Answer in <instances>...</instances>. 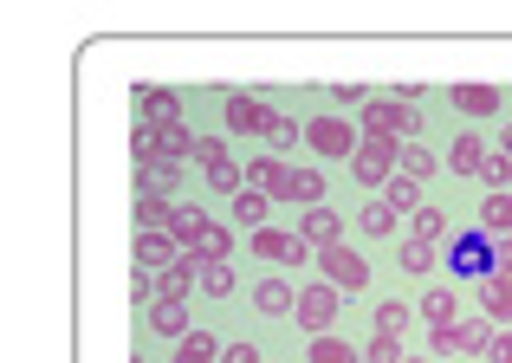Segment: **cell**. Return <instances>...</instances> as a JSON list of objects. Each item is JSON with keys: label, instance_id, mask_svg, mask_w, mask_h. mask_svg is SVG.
Segmentation results:
<instances>
[{"label": "cell", "instance_id": "obj_42", "mask_svg": "<svg viewBox=\"0 0 512 363\" xmlns=\"http://www.w3.org/2000/svg\"><path fill=\"white\" fill-rule=\"evenodd\" d=\"M221 363H266L253 344H221Z\"/></svg>", "mask_w": 512, "mask_h": 363}, {"label": "cell", "instance_id": "obj_6", "mask_svg": "<svg viewBox=\"0 0 512 363\" xmlns=\"http://www.w3.org/2000/svg\"><path fill=\"white\" fill-rule=\"evenodd\" d=\"M318 266H325V286H338V292H363V286H370V260H363L350 240L325 247V253H318Z\"/></svg>", "mask_w": 512, "mask_h": 363}, {"label": "cell", "instance_id": "obj_39", "mask_svg": "<svg viewBox=\"0 0 512 363\" xmlns=\"http://www.w3.org/2000/svg\"><path fill=\"white\" fill-rule=\"evenodd\" d=\"M208 188H214V195H227V201H234L240 188H247V176H240V163H221V169H208Z\"/></svg>", "mask_w": 512, "mask_h": 363}, {"label": "cell", "instance_id": "obj_32", "mask_svg": "<svg viewBox=\"0 0 512 363\" xmlns=\"http://www.w3.org/2000/svg\"><path fill=\"white\" fill-rule=\"evenodd\" d=\"M195 286H201V299H227V292H234V266H201L195 273Z\"/></svg>", "mask_w": 512, "mask_h": 363}, {"label": "cell", "instance_id": "obj_46", "mask_svg": "<svg viewBox=\"0 0 512 363\" xmlns=\"http://www.w3.org/2000/svg\"><path fill=\"white\" fill-rule=\"evenodd\" d=\"M402 363H428V357H402Z\"/></svg>", "mask_w": 512, "mask_h": 363}, {"label": "cell", "instance_id": "obj_14", "mask_svg": "<svg viewBox=\"0 0 512 363\" xmlns=\"http://www.w3.org/2000/svg\"><path fill=\"white\" fill-rule=\"evenodd\" d=\"M253 305H260L266 318H292V305H299V286H292V279H260V286H253Z\"/></svg>", "mask_w": 512, "mask_h": 363}, {"label": "cell", "instance_id": "obj_43", "mask_svg": "<svg viewBox=\"0 0 512 363\" xmlns=\"http://www.w3.org/2000/svg\"><path fill=\"white\" fill-rule=\"evenodd\" d=\"M487 363H512V331H493V344H487Z\"/></svg>", "mask_w": 512, "mask_h": 363}, {"label": "cell", "instance_id": "obj_33", "mask_svg": "<svg viewBox=\"0 0 512 363\" xmlns=\"http://www.w3.org/2000/svg\"><path fill=\"white\" fill-rule=\"evenodd\" d=\"M396 169H402V176H409V182H428V176H435L441 163H435V156L422 150V143H402V163H396Z\"/></svg>", "mask_w": 512, "mask_h": 363}, {"label": "cell", "instance_id": "obj_7", "mask_svg": "<svg viewBox=\"0 0 512 363\" xmlns=\"http://www.w3.org/2000/svg\"><path fill=\"white\" fill-rule=\"evenodd\" d=\"M273 201H299V208H318L325 201V176H318L312 163H279V176H273V188H266Z\"/></svg>", "mask_w": 512, "mask_h": 363}, {"label": "cell", "instance_id": "obj_45", "mask_svg": "<svg viewBox=\"0 0 512 363\" xmlns=\"http://www.w3.org/2000/svg\"><path fill=\"white\" fill-rule=\"evenodd\" d=\"M500 150H506V156H512V130H506V137H500Z\"/></svg>", "mask_w": 512, "mask_h": 363}, {"label": "cell", "instance_id": "obj_25", "mask_svg": "<svg viewBox=\"0 0 512 363\" xmlns=\"http://www.w3.org/2000/svg\"><path fill=\"white\" fill-rule=\"evenodd\" d=\"M441 234H448V214H441V208H428V201H422V208L409 214V240H422V247H435Z\"/></svg>", "mask_w": 512, "mask_h": 363}, {"label": "cell", "instance_id": "obj_38", "mask_svg": "<svg viewBox=\"0 0 512 363\" xmlns=\"http://www.w3.org/2000/svg\"><path fill=\"white\" fill-rule=\"evenodd\" d=\"M409 331V305H376V338H402Z\"/></svg>", "mask_w": 512, "mask_h": 363}, {"label": "cell", "instance_id": "obj_4", "mask_svg": "<svg viewBox=\"0 0 512 363\" xmlns=\"http://www.w3.org/2000/svg\"><path fill=\"white\" fill-rule=\"evenodd\" d=\"M253 260H266V266H312L318 253L305 247L299 234H286V227L266 221V227H253Z\"/></svg>", "mask_w": 512, "mask_h": 363}, {"label": "cell", "instance_id": "obj_10", "mask_svg": "<svg viewBox=\"0 0 512 363\" xmlns=\"http://www.w3.org/2000/svg\"><path fill=\"white\" fill-rule=\"evenodd\" d=\"M299 240H305L312 253L338 247V240H344V214H331L325 201H318V208H305V221H299Z\"/></svg>", "mask_w": 512, "mask_h": 363}, {"label": "cell", "instance_id": "obj_12", "mask_svg": "<svg viewBox=\"0 0 512 363\" xmlns=\"http://www.w3.org/2000/svg\"><path fill=\"white\" fill-rule=\"evenodd\" d=\"M182 260V247L163 234V227H150V234H137V273H163V266Z\"/></svg>", "mask_w": 512, "mask_h": 363}, {"label": "cell", "instance_id": "obj_40", "mask_svg": "<svg viewBox=\"0 0 512 363\" xmlns=\"http://www.w3.org/2000/svg\"><path fill=\"white\" fill-rule=\"evenodd\" d=\"M266 143H273V150H292V143H299V117L273 111V124H266Z\"/></svg>", "mask_w": 512, "mask_h": 363}, {"label": "cell", "instance_id": "obj_11", "mask_svg": "<svg viewBox=\"0 0 512 363\" xmlns=\"http://www.w3.org/2000/svg\"><path fill=\"white\" fill-rule=\"evenodd\" d=\"M201 227H208V214H201L195 201H175V208H169V227H163V234H169L175 247L188 253V260H195V247H201Z\"/></svg>", "mask_w": 512, "mask_h": 363}, {"label": "cell", "instance_id": "obj_27", "mask_svg": "<svg viewBox=\"0 0 512 363\" xmlns=\"http://www.w3.org/2000/svg\"><path fill=\"white\" fill-rule=\"evenodd\" d=\"M383 201H389L396 214H415V208H422V182H409V176L396 169V176L383 182Z\"/></svg>", "mask_w": 512, "mask_h": 363}, {"label": "cell", "instance_id": "obj_17", "mask_svg": "<svg viewBox=\"0 0 512 363\" xmlns=\"http://www.w3.org/2000/svg\"><path fill=\"white\" fill-rule=\"evenodd\" d=\"M480 163H487V137H480V130H461L454 150H448V169L454 176H480Z\"/></svg>", "mask_w": 512, "mask_h": 363}, {"label": "cell", "instance_id": "obj_28", "mask_svg": "<svg viewBox=\"0 0 512 363\" xmlns=\"http://www.w3.org/2000/svg\"><path fill=\"white\" fill-rule=\"evenodd\" d=\"M305 363H363V351L357 344H344V338H312V351H305Z\"/></svg>", "mask_w": 512, "mask_h": 363}, {"label": "cell", "instance_id": "obj_3", "mask_svg": "<svg viewBox=\"0 0 512 363\" xmlns=\"http://www.w3.org/2000/svg\"><path fill=\"white\" fill-rule=\"evenodd\" d=\"M338 299H344V292H338V286H325V279H318V286H305V292H299V305H292V325L312 331V338H325V331L338 325Z\"/></svg>", "mask_w": 512, "mask_h": 363}, {"label": "cell", "instance_id": "obj_9", "mask_svg": "<svg viewBox=\"0 0 512 363\" xmlns=\"http://www.w3.org/2000/svg\"><path fill=\"white\" fill-rule=\"evenodd\" d=\"M448 273L480 286V279L493 273V240L487 234H461V240H454V253H448Z\"/></svg>", "mask_w": 512, "mask_h": 363}, {"label": "cell", "instance_id": "obj_5", "mask_svg": "<svg viewBox=\"0 0 512 363\" xmlns=\"http://www.w3.org/2000/svg\"><path fill=\"white\" fill-rule=\"evenodd\" d=\"M396 163H402V143H389V137H363V143H357V156H350V176L370 182V188H383L389 176H396Z\"/></svg>", "mask_w": 512, "mask_h": 363}, {"label": "cell", "instance_id": "obj_2", "mask_svg": "<svg viewBox=\"0 0 512 363\" xmlns=\"http://www.w3.org/2000/svg\"><path fill=\"white\" fill-rule=\"evenodd\" d=\"M305 143H312L325 163H350L357 143H363V130L350 124V117H312V124H305Z\"/></svg>", "mask_w": 512, "mask_h": 363}, {"label": "cell", "instance_id": "obj_37", "mask_svg": "<svg viewBox=\"0 0 512 363\" xmlns=\"http://www.w3.org/2000/svg\"><path fill=\"white\" fill-rule=\"evenodd\" d=\"M240 176H247V188H273V176H279V156H253V163H240Z\"/></svg>", "mask_w": 512, "mask_h": 363}, {"label": "cell", "instance_id": "obj_1", "mask_svg": "<svg viewBox=\"0 0 512 363\" xmlns=\"http://www.w3.org/2000/svg\"><path fill=\"white\" fill-rule=\"evenodd\" d=\"M363 137H389V143H415V130H422V111L402 98H363V117H357Z\"/></svg>", "mask_w": 512, "mask_h": 363}, {"label": "cell", "instance_id": "obj_29", "mask_svg": "<svg viewBox=\"0 0 512 363\" xmlns=\"http://www.w3.org/2000/svg\"><path fill=\"white\" fill-rule=\"evenodd\" d=\"M396 266H402L409 279L435 273V247H422V240H409V234H402V247H396Z\"/></svg>", "mask_w": 512, "mask_h": 363}, {"label": "cell", "instance_id": "obj_41", "mask_svg": "<svg viewBox=\"0 0 512 363\" xmlns=\"http://www.w3.org/2000/svg\"><path fill=\"white\" fill-rule=\"evenodd\" d=\"M409 351H402V338H376L370 331V344H363V363H402Z\"/></svg>", "mask_w": 512, "mask_h": 363}, {"label": "cell", "instance_id": "obj_13", "mask_svg": "<svg viewBox=\"0 0 512 363\" xmlns=\"http://www.w3.org/2000/svg\"><path fill=\"white\" fill-rule=\"evenodd\" d=\"M175 104H182L175 91H163V85H143V91H137V124H143V130H163V124H175Z\"/></svg>", "mask_w": 512, "mask_h": 363}, {"label": "cell", "instance_id": "obj_30", "mask_svg": "<svg viewBox=\"0 0 512 363\" xmlns=\"http://www.w3.org/2000/svg\"><path fill=\"white\" fill-rule=\"evenodd\" d=\"M175 363H221V344H214L208 331H188V338L175 344Z\"/></svg>", "mask_w": 512, "mask_h": 363}, {"label": "cell", "instance_id": "obj_36", "mask_svg": "<svg viewBox=\"0 0 512 363\" xmlns=\"http://www.w3.org/2000/svg\"><path fill=\"white\" fill-rule=\"evenodd\" d=\"M428 351H435V363H461V331L435 325V331H428Z\"/></svg>", "mask_w": 512, "mask_h": 363}, {"label": "cell", "instance_id": "obj_15", "mask_svg": "<svg viewBox=\"0 0 512 363\" xmlns=\"http://www.w3.org/2000/svg\"><path fill=\"white\" fill-rule=\"evenodd\" d=\"M480 312L493 325H512V273H487L480 279Z\"/></svg>", "mask_w": 512, "mask_h": 363}, {"label": "cell", "instance_id": "obj_34", "mask_svg": "<svg viewBox=\"0 0 512 363\" xmlns=\"http://www.w3.org/2000/svg\"><path fill=\"white\" fill-rule=\"evenodd\" d=\"M169 208H175V201H163V195H137V234H150V227H169Z\"/></svg>", "mask_w": 512, "mask_h": 363}, {"label": "cell", "instance_id": "obj_22", "mask_svg": "<svg viewBox=\"0 0 512 363\" xmlns=\"http://www.w3.org/2000/svg\"><path fill=\"white\" fill-rule=\"evenodd\" d=\"M454 331H461V357H487V344H493V318H454Z\"/></svg>", "mask_w": 512, "mask_h": 363}, {"label": "cell", "instance_id": "obj_20", "mask_svg": "<svg viewBox=\"0 0 512 363\" xmlns=\"http://www.w3.org/2000/svg\"><path fill=\"white\" fill-rule=\"evenodd\" d=\"M480 234H487V240H512V188L480 201Z\"/></svg>", "mask_w": 512, "mask_h": 363}, {"label": "cell", "instance_id": "obj_18", "mask_svg": "<svg viewBox=\"0 0 512 363\" xmlns=\"http://www.w3.org/2000/svg\"><path fill=\"white\" fill-rule=\"evenodd\" d=\"M227 253H234V221H214V214H208V227H201V247H195V260H201V266H221Z\"/></svg>", "mask_w": 512, "mask_h": 363}, {"label": "cell", "instance_id": "obj_16", "mask_svg": "<svg viewBox=\"0 0 512 363\" xmlns=\"http://www.w3.org/2000/svg\"><path fill=\"white\" fill-rule=\"evenodd\" d=\"M266 214H273V195H260V188H240V195L227 201V221L247 227V234H253V227H266Z\"/></svg>", "mask_w": 512, "mask_h": 363}, {"label": "cell", "instance_id": "obj_23", "mask_svg": "<svg viewBox=\"0 0 512 363\" xmlns=\"http://www.w3.org/2000/svg\"><path fill=\"white\" fill-rule=\"evenodd\" d=\"M454 104H461V111L467 117H493V111H500V91H493V85H454Z\"/></svg>", "mask_w": 512, "mask_h": 363}, {"label": "cell", "instance_id": "obj_24", "mask_svg": "<svg viewBox=\"0 0 512 363\" xmlns=\"http://www.w3.org/2000/svg\"><path fill=\"white\" fill-rule=\"evenodd\" d=\"M357 227H363V234H396V227H402V214L389 208L383 195H376V201H363V208H357Z\"/></svg>", "mask_w": 512, "mask_h": 363}, {"label": "cell", "instance_id": "obj_21", "mask_svg": "<svg viewBox=\"0 0 512 363\" xmlns=\"http://www.w3.org/2000/svg\"><path fill=\"white\" fill-rule=\"evenodd\" d=\"M454 312H461V292L454 286H428L422 292V318L428 325H454Z\"/></svg>", "mask_w": 512, "mask_h": 363}, {"label": "cell", "instance_id": "obj_44", "mask_svg": "<svg viewBox=\"0 0 512 363\" xmlns=\"http://www.w3.org/2000/svg\"><path fill=\"white\" fill-rule=\"evenodd\" d=\"M493 273H512V240H493Z\"/></svg>", "mask_w": 512, "mask_h": 363}, {"label": "cell", "instance_id": "obj_8", "mask_svg": "<svg viewBox=\"0 0 512 363\" xmlns=\"http://www.w3.org/2000/svg\"><path fill=\"white\" fill-rule=\"evenodd\" d=\"M227 137H266V124H273V104L253 98V91H227Z\"/></svg>", "mask_w": 512, "mask_h": 363}, {"label": "cell", "instance_id": "obj_35", "mask_svg": "<svg viewBox=\"0 0 512 363\" xmlns=\"http://www.w3.org/2000/svg\"><path fill=\"white\" fill-rule=\"evenodd\" d=\"M195 163H201V176L221 169V163H234V156H227V130H221V137H195Z\"/></svg>", "mask_w": 512, "mask_h": 363}, {"label": "cell", "instance_id": "obj_19", "mask_svg": "<svg viewBox=\"0 0 512 363\" xmlns=\"http://www.w3.org/2000/svg\"><path fill=\"white\" fill-rule=\"evenodd\" d=\"M150 143H156V163H188V156H195V137H188L182 117H175V124H163Z\"/></svg>", "mask_w": 512, "mask_h": 363}, {"label": "cell", "instance_id": "obj_31", "mask_svg": "<svg viewBox=\"0 0 512 363\" xmlns=\"http://www.w3.org/2000/svg\"><path fill=\"white\" fill-rule=\"evenodd\" d=\"M480 182H487V195H506V188H512V156H506V150H487Z\"/></svg>", "mask_w": 512, "mask_h": 363}, {"label": "cell", "instance_id": "obj_26", "mask_svg": "<svg viewBox=\"0 0 512 363\" xmlns=\"http://www.w3.org/2000/svg\"><path fill=\"white\" fill-rule=\"evenodd\" d=\"M150 325H156V331H163V338H175V344H182V338H188V331H195V318H188V305H163V299H156V312H150Z\"/></svg>", "mask_w": 512, "mask_h": 363}]
</instances>
